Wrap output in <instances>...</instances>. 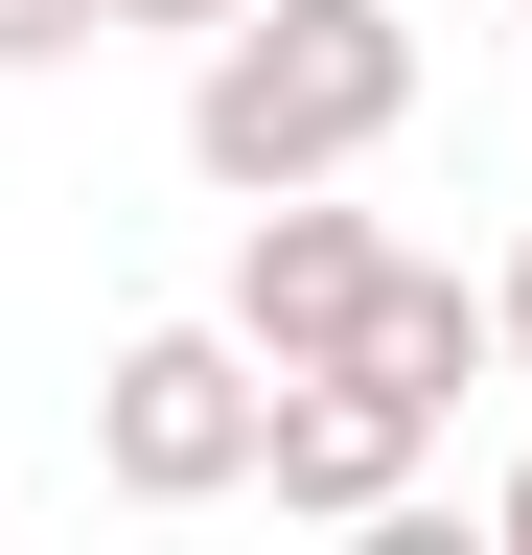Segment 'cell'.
Returning <instances> with one entry per match:
<instances>
[{"label":"cell","instance_id":"obj_1","mask_svg":"<svg viewBox=\"0 0 532 555\" xmlns=\"http://www.w3.org/2000/svg\"><path fill=\"white\" fill-rule=\"evenodd\" d=\"M417 139V0H255V24L185 69V163L232 208H324Z\"/></svg>","mask_w":532,"mask_h":555},{"label":"cell","instance_id":"obj_2","mask_svg":"<svg viewBox=\"0 0 532 555\" xmlns=\"http://www.w3.org/2000/svg\"><path fill=\"white\" fill-rule=\"evenodd\" d=\"M255 440H278V393H255L209 324H140V347L93 371V486H116V509H232Z\"/></svg>","mask_w":532,"mask_h":555},{"label":"cell","instance_id":"obj_3","mask_svg":"<svg viewBox=\"0 0 532 555\" xmlns=\"http://www.w3.org/2000/svg\"><path fill=\"white\" fill-rule=\"evenodd\" d=\"M371 301H393V232H371L348 185H324V208H232V301H209V347H232L255 393H324V371L371 347Z\"/></svg>","mask_w":532,"mask_h":555},{"label":"cell","instance_id":"obj_4","mask_svg":"<svg viewBox=\"0 0 532 555\" xmlns=\"http://www.w3.org/2000/svg\"><path fill=\"white\" fill-rule=\"evenodd\" d=\"M255 486H278V509H301L324 555H348L371 509H417V486H440V416H393V393H348V371H324V393H278Z\"/></svg>","mask_w":532,"mask_h":555},{"label":"cell","instance_id":"obj_5","mask_svg":"<svg viewBox=\"0 0 532 555\" xmlns=\"http://www.w3.org/2000/svg\"><path fill=\"white\" fill-rule=\"evenodd\" d=\"M463 371H486V278H463V255H393V301H371V347H348V393L463 416Z\"/></svg>","mask_w":532,"mask_h":555},{"label":"cell","instance_id":"obj_6","mask_svg":"<svg viewBox=\"0 0 532 555\" xmlns=\"http://www.w3.org/2000/svg\"><path fill=\"white\" fill-rule=\"evenodd\" d=\"M232 24H255V0H93V47H185V69H209Z\"/></svg>","mask_w":532,"mask_h":555},{"label":"cell","instance_id":"obj_7","mask_svg":"<svg viewBox=\"0 0 532 555\" xmlns=\"http://www.w3.org/2000/svg\"><path fill=\"white\" fill-rule=\"evenodd\" d=\"M0 69H93V0H0Z\"/></svg>","mask_w":532,"mask_h":555},{"label":"cell","instance_id":"obj_8","mask_svg":"<svg viewBox=\"0 0 532 555\" xmlns=\"http://www.w3.org/2000/svg\"><path fill=\"white\" fill-rule=\"evenodd\" d=\"M348 555H486V509H440V486H417V509H371Z\"/></svg>","mask_w":532,"mask_h":555},{"label":"cell","instance_id":"obj_9","mask_svg":"<svg viewBox=\"0 0 532 555\" xmlns=\"http://www.w3.org/2000/svg\"><path fill=\"white\" fill-rule=\"evenodd\" d=\"M486 371H532V232L486 255Z\"/></svg>","mask_w":532,"mask_h":555},{"label":"cell","instance_id":"obj_10","mask_svg":"<svg viewBox=\"0 0 532 555\" xmlns=\"http://www.w3.org/2000/svg\"><path fill=\"white\" fill-rule=\"evenodd\" d=\"M486 555H532V463H509V486H486Z\"/></svg>","mask_w":532,"mask_h":555}]
</instances>
